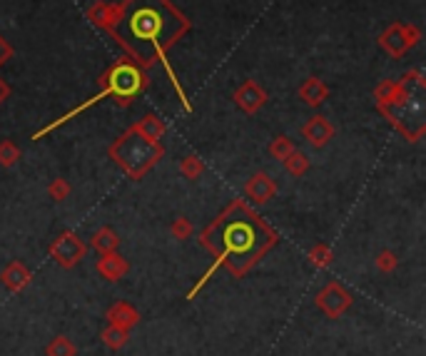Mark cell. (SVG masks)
<instances>
[{"instance_id":"10","label":"cell","mask_w":426,"mask_h":356,"mask_svg":"<svg viewBox=\"0 0 426 356\" xmlns=\"http://www.w3.org/2000/svg\"><path fill=\"white\" fill-rule=\"evenodd\" d=\"M103 339H105V344H110V347L118 349L120 344H125V339H128V329L115 327V324H110V329L103 334Z\"/></svg>"},{"instance_id":"8","label":"cell","mask_w":426,"mask_h":356,"mask_svg":"<svg viewBox=\"0 0 426 356\" xmlns=\"http://www.w3.org/2000/svg\"><path fill=\"white\" fill-rule=\"evenodd\" d=\"M135 322H138V314H135L128 304H118V307L110 312V324H115V327L128 329V327H133Z\"/></svg>"},{"instance_id":"1","label":"cell","mask_w":426,"mask_h":356,"mask_svg":"<svg viewBox=\"0 0 426 356\" xmlns=\"http://www.w3.org/2000/svg\"><path fill=\"white\" fill-rule=\"evenodd\" d=\"M108 28L138 63H152L190 23L170 0H125L110 13Z\"/></svg>"},{"instance_id":"2","label":"cell","mask_w":426,"mask_h":356,"mask_svg":"<svg viewBox=\"0 0 426 356\" xmlns=\"http://www.w3.org/2000/svg\"><path fill=\"white\" fill-rule=\"evenodd\" d=\"M275 242V232L242 202H235L215 225L202 232V244L215 254L217 262H225L235 277L245 274Z\"/></svg>"},{"instance_id":"15","label":"cell","mask_w":426,"mask_h":356,"mask_svg":"<svg viewBox=\"0 0 426 356\" xmlns=\"http://www.w3.org/2000/svg\"><path fill=\"white\" fill-rule=\"evenodd\" d=\"M3 95H5V88H3V85H0V98H3Z\"/></svg>"},{"instance_id":"11","label":"cell","mask_w":426,"mask_h":356,"mask_svg":"<svg viewBox=\"0 0 426 356\" xmlns=\"http://www.w3.org/2000/svg\"><path fill=\"white\" fill-rule=\"evenodd\" d=\"M48 354H50V356H75V347L68 342V339L58 337V339H55V342L48 347Z\"/></svg>"},{"instance_id":"14","label":"cell","mask_w":426,"mask_h":356,"mask_svg":"<svg viewBox=\"0 0 426 356\" xmlns=\"http://www.w3.org/2000/svg\"><path fill=\"white\" fill-rule=\"evenodd\" d=\"M8 55H10V48L3 43V40H0V63H3V60L8 58Z\"/></svg>"},{"instance_id":"12","label":"cell","mask_w":426,"mask_h":356,"mask_svg":"<svg viewBox=\"0 0 426 356\" xmlns=\"http://www.w3.org/2000/svg\"><path fill=\"white\" fill-rule=\"evenodd\" d=\"M25 282H28V274H25L20 267H10V272H5V284H8L10 289L23 287Z\"/></svg>"},{"instance_id":"4","label":"cell","mask_w":426,"mask_h":356,"mask_svg":"<svg viewBox=\"0 0 426 356\" xmlns=\"http://www.w3.org/2000/svg\"><path fill=\"white\" fill-rule=\"evenodd\" d=\"M105 83H108V88H105L103 95H115V98H123V100L135 98V95H140L142 88H145L142 73L133 63H128V60L115 65L108 73V78H105ZM103 95H98V98H103Z\"/></svg>"},{"instance_id":"6","label":"cell","mask_w":426,"mask_h":356,"mask_svg":"<svg viewBox=\"0 0 426 356\" xmlns=\"http://www.w3.org/2000/svg\"><path fill=\"white\" fill-rule=\"evenodd\" d=\"M53 254L58 257L60 264H75L83 254V244L78 242L73 235H65L58 239V244L53 247Z\"/></svg>"},{"instance_id":"9","label":"cell","mask_w":426,"mask_h":356,"mask_svg":"<svg viewBox=\"0 0 426 356\" xmlns=\"http://www.w3.org/2000/svg\"><path fill=\"white\" fill-rule=\"evenodd\" d=\"M304 132H307V135L312 137L314 145H322V142L327 140L329 132H332V130H329V125H324L322 118H317V120H314V125H312V127H307V130H304Z\"/></svg>"},{"instance_id":"3","label":"cell","mask_w":426,"mask_h":356,"mask_svg":"<svg viewBox=\"0 0 426 356\" xmlns=\"http://www.w3.org/2000/svg\"><path fill=\"white\" fill-rule=\"evenodd\" d=\"M113 157L118 160V165L123 167L128 175L140 177L145 170H150L160 157V147L155 145L152 137L140 135L138 130L128 132L118 145L113 147Z\"/></svg>"},{"instance_id":"13","label":"cell","mask_w":426,"mask_h":356,"mask_svg":"<svg viewBox=\"0 0 426 356\" xmlns=\"http://www.w3.org/2000/svg\"><path fill=\"white\" fill-rule=\"evenodd\" d=\"M100 272H103L105 277H110V279H118L120 274L125 272V264L123 262L115 264V257H110V259H105V262H100Z\"/></svg>"},{"instance_id":"7","label":"cell","mask_w":426,"mask_h":356,"mask_svg":"<svg viewBox=\"0 0 426 356\" xmlns=\"http://www.w3.org/2000/svg\"><path fill=\"white\" fill-rule=\"evenodd\" d=\"M247 192H250V195L255 197L257 202H265V200H270V197H272V192H275V185H272L270 177L260 175V177H255V180H252V185L247 187Z\"/></svg>"},{"instance_id":"5","label":"cell","mask_w":426,"mask_h":356,"mask_svg":"<svg viewBox=\"0 0 426 356\" xmlns=\"http://www.w3.org/2000/svg\"><path fill=\"white\" fill-rule=\"evenodd\" d=\"M349 302H352L349 294L344 292L342 287H337V284H332V287H327L322 294H319V307H322L329 317H339V314L349 307Z\"/></svg>"}]
</instances>
